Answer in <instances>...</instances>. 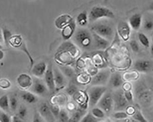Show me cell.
Returning <instances> with one entry per match:
<instances>
[{"label":"cell","mask_w":153,"mask_h":122,"mask_svg":"<svg viewBox=\"0 0 153 122\" xmlns=\"http://www.w3.org/2000/svg\"><path fill=\"white\" fill-rule=\"evenodd\" d=\"M74 40L76 45L83 50H89L94 46L93 34L85 28H79L75 32Z\"/></svg>","instance_id":"cell-1"},{"label":"cell","mask_w":153,"mask_h":122,"mask_svg":"<svg viewBox=\"0 0 153 122\" xmlns=\"http://www.w3.org/2000/svg\"><path fill=\"white\" fill-rule=\"evenodd\" d=\"M105 18L110 19L115 18L114 13L105 7L95 6L91 9L88 14V20L90 22H94Z\"/></svg>","instance_id":"cell-2"},{"label":"cell","mask_w":153,"mask_h":122,"mask_svg":"<svg viewBox=\"0 0 153 122\" xmlns=\"http://www.w3.org/2000/svg\"><path fill=\"white\" fill-rule=\"evenodd\" d=\"M106 90L105 86H91L88 92L89 107L92 109L97 105Z\"/></svg>","instance_id":"cell-3"},{"label":"cell","mask_w":153,"mask_h":122,"mask_svg":"<svg viewBox=\"0 0 153 122\" xmlns=\"http://www.w3.org/2000/svg\"><path fill=\"white\" fill-rule=\"evenodd\" d=\"M92 31L100 36L111 40L114 34L113 28L110 25L105 23H98L94 24L91 27Z\"/></svg>","instance_id":"cell-4"},{"label":"cell","mask_w":153,"mask_h":122,"mask_svg":"<svg viewBox=\"0 0 153 122\" xmlns=\"http://www.w3.org/2000/svg\"><path fill=\"white\" fill-rule=\"evenodd\" d=\"M110 72L108 70H102L96 73L90 81L91 86H105L109 80Z\"/></svg>","instance_id":"cell-5"},{"label":"cell","mask_w":153,"mask_h":122,"mask_svg":"<svg viewBox=\"0 0 153 122\" xmlns=\"http://www.w3.org/2000/svg\"><path fill=\"white\" fill-rule=\"evenodd\" d=\"M97 105L105 113H109L111 112L114 107V100L111 94L109 92H105L100 99Z\"/></svg>","instance_id":"cell-6"},{"label":"cell","mask_w":153,"mask_h":122,"mask_svg":"<svg viewBox=\"0 0 153 122\" xmlns=\"http://www.w3.org/2000/svg\"><path fill=\"white\" fill-rule=\"evenodd\" d=\"M113 98L114 106L116 110L117 111L123 110L128 106V102L125 98L123 91H118Z\"/></svg>","instance_id":"cell-7"},{"label":"cell","mask_w":153,"mask_h":122,"mask_svg":"<svg viewBox=\"0 0 153 122\" xmlns=\"http://www.w3.org/2000/svg\"><path fill=\"white\" fill-rule=\"evenodd\" d=\"M45 81L49 92L54 93L56 90L53 67L51 64L47 66V70L44 76Z\"/></svg>","instance_id":"cell-8"},{"label":"cell","mask_w":153,"mask_h":122,"mask_svg":"<svg viewBox=\"0 0 153 122\" xmlns=\"http://www.w3.org/2000/svg\"><path fill=\"white\" fill-rule=\"evenodd\" d=\"M117 33L119 36L125 41L129 40L130 37L131 27L126 21H120L117 26Z\"/></svg>","instance_id":"cell-9"},{"label":"cell","mask_w":153,"mask_h":122,"mask_svg":"<svg viewBox=\"0 0 153 122\" xmlns=\"http://www.w3.org/2000/svg\"><path fill=\"white\" fill-rule=\"evenodd\" d=\"M39 112L42 118L46 121L53 122L55 120V118L51 112L50 106L47 103H43L40 104L39 108Z\"/></svg>","instance_id":"cell-10"},{"label":"cell","mask_w":153,"mask_h":122,"mask_svg":"<svg viewBox=\"0 0 153 122\" xmlns=\"http://www.w3.org/2000/svg\"><path fill=\"white\" fill-rule=\"evenodd\" d=\"M32 86L33 93L38 96L44 97L47 95L48 92H49L45 83L39 80L34 81Z\"/></svg>","instance_id":"cell-11"},{"label":"cell","mask_w":153,"mask_h":122,"mask_svg":"<svg viewBox=\"0 0 153 122\" xmlns=\"http://www.w3.org/2000/svg\"><path fill=\"white\" fill-rule=\"evenodd\" d=\"M17 82L19 87L23 89H29L33 83L32 77L26 73L20 74L17 77Z\"/></svg>","instance_id":"cell-12"},{"label":"cell","mask_w":153,"mask_h":122,"mask_svg":"<svg viewBox=\"0 0 153 122\" xmlns=\"http://www.w3.org/2000/svg\"><path fill=\"white\" fill-rule=\"evenodd\" d=\"M47 66L48 65L45 62H39L33 65L31 69L32 74L36 78H42L44 76L47 70Z\"/></svg>","instance_id":"cell-13"},{"label":"cell","mask_w":153,"mask_h":122,"mask_svg":"<svg viewBox=\"0 0 153 122\" xmlns=\"http://www.w3.org/2000/svg\"><path fill=\"white\" fill-rule=\"evenodd\" d=\"M94 46L98 50H104L110 45V41L92 32Z\"/></svg>","instance_id":"cell-14"},{"label":"cell","mask_w":153,"mask_h":122,"mask_svg":"<svg viewBox=\"0 0 153 122\" xmlns=\"http://www.w3.org/2000/svg\"><path fill=\"white\" fill-rule=\"evenodd\" d=\"M74 20L73 17L68 14H64L58 16L55 20V26L59 30H62Z\"/></svg>","instance_id":"cell-15"},{"label":"cell","mask_w":153,"mask_h":122,"mask_svg":"<svg viewBox=\"0 0 153 122\" xmlns=\"http://www.w3.org/2000/svg\"><path fill=\"white\" fill-rule=\"evenodd\" d=\"M53 68L56 89L62 88L66 84V80L65 76L59 69L57 68V67H54Z\"/></svg>","instance_id":"cell-16"},{"label":"cell","mask_w":153,"mask_h":122,"mask_svg":"<svg viewBox=\"0 0 153 122\" xmlns=\"http://www.w3.org/2000/svg\"><path fill=\"white\" fill-rule=\"evenodd\" d=\"M76 28V23L74 19L70 24L62 29V38L64 40H68L71 38L75 32Z\"/></svg>","instance_id":"cell-17"},{"label":"cell","mask_w":153,"mask_h":122,"mask_svg":"<svg viewBox=\"0 0 153 122\" xmlns=\"http://www.w3.org/2000/svg\"><path fill=\"white\" fill-rule=\"evenodd\" d=\"M143 17L142 14L139 13L134 14L129 19V25L131 28L134 30H140L142 24Z\"/></svg>","instance_id":"cell-18"},{"label":"cell","mask_w":153,"mask_h":122,"mask_svg":"<svg viewBox=\"0 0 153 122\" xmlns=\"http://www.w3.org/2000/svg\"><path fill=\"white\" fill-rule=\"evenodd\" d=\"M109 82L111 87L113 88H118L121 87L123 84L122 75L118 72L114 73L110 76Z\"/></svg>","instance_id":"cell-19"},{"label":"cell","mask_w":153,"mask_h":122,"mask_svg":"<svg viewBox=\"0 0 153 122\" xmlns=\"http://www.w3.org/2000/svg\"><path fill=\"white\" fill-rule=\"evenodd\" d=\"M150 66L151 63L149 61L140 60L135 62L134 67L137 71L140 72H146L150 69Z\"/></svg>","instance_id":"cell-20"},{"label":"cell","mask_w":153,"mask_h":122,"mask_svg":"<svg viewBox=\"0 0 153 122\" xmlns=\"http://www.w3.org/2000/svg\"><path fill=\"white\" fill-rule=\"evenodd\" d=\"M22 99L29 104H33L38 101V98L36 94L30 92H25L21 95Z\"/></svg>","instance_id":"cell-21"},{"label":"cell","mask_w":153,"mask_h":122,"mask_svg":"<svg viewBox=\"0 0 153 122\" xmlns=\"http://www.w3.org/2000/svg\"><path fill=\"white\" fill-rule=\"evenodd\" d=\"M88 15L86 11L81 12L76 17V23L82 27L87 25L88 23Z\"/></svg>","instance_id":"cell-22"},{"label":"cell","mask_w":153,"mask_h":122,"mask_svg":"<svg viewBox=\"0 0 153 122\" xmlns=\"http://www.w3.org/2000/svg\"><path fill=\"white\" fill-rule=\"evenodd\" d=\"M23 40L22 36L15 34L12 35L9 40V45L15 48H19L23 44Z\"/></svg>","instance_id":"cell-23"},{"label":"cell","mask_w":153,"mask_h":122,"mask_svg":"<svg viewBox=\"0 0 153 122\" xmlns=\"http://www.w3.org/2000/svg\"><path fill=\"white\" fill-rule=\"evenodd\" d=\"M9 99L7 95H4L0 98V108L5 111L9 109Z\"/></svg>","instance_id":"cell-24"},{"label":"cell","mask_w":153,"mask_h":122,"mask_svg":"<svg viewBox=\"0 0 153 122\" xmlns=\"http://www.w3.org/2000/svg\"><path fill=\"white\" fill-rule=\"evenodd\" d=\"M59 69L62 71V73L65 76L72 78L74 75V71L71 67H60Z\"/></svg>","instance_id":"cell-25"},{"label":"cell","mask_w":153,"mask_h":122,"mask_svg":"<svg viewBox=\"0 0 153 122\" xmlns=\"http://www.w3.org/2000/svg\"><path fill=\"white\" fill-rule=\"evenodd\" d=\"M92 114L98 119H102L105 117V112L99 107H94L92 109Z\"/></svg>","instance_id":"cell-26"},{"label":"cell","mask_w":153,"mask_h":122,"mask_svg":"<svg viewBox=\"0 0 153 122\" xmlns=\"http://www.w3.org/2000/svg\"><path fill=\"white\" fill-rule=\"evenodd\" d=\"M138 38L140 43L144 47H146V48H149L150 46V42H149V39L145 34L142 33H138Z\"/></svg>","instance_id":"cell-27"},{"label":"cell","mask_w":153,"mask_h":122,"mask_svg":"<svg viewBox=\"0 0 153 122\" xmlns=\"http://www.w3.org/2000/svg\"><path fill=\"white\" fill-rule=\"evenodd\" d=\"M2 31L4 44L7 47H8L10 46L9 45V40L13 35H12L11 31L8 29L3 28Z\"/></svg>","instance_id":"cell-28"},{"label":"cell","mask_w":153,"mask_h":122,"mask_svg":"<svg viewBox=\"0 0 153 122\" xmlns=\"http://www.w3.org/2000/svg\"><path fill=\"white\" fill-rule=\"evenodd\" d=\"M138 77V74L137 71H131L124 74V79L126 81H131L135 80Z\"/></svg>","instance_id":"cell-29"},{"label":"cell","mask_w":153,"mask_h":122,"mask_svg":"<svg viewBox=\"0 0 153 122\" xmlns=\"http://www.w3.org/2000/svg\"><path fill=\"white\" fill-rule=\"evenodd\" d=\"M132 116H132L133 118V119H134L136 122H148L146 119H145V118L143 116L142 112L140 110H137L134 114Z\"/></svg>","instance_id":"cell-30"},{"label":"cell","mask_w":153,"mask_h":122,"mask_svg":"<svg viewBox=\"0 0 153 122\" xmlns=\"http://www.w3.org/2000/svg\"><path fill=\"white\" fill-rule=\"evenodd\" d=\"M58 118L61 122H65L69 121L70 118H69L68 113L67 110L64 109H62L60 110L59 116H58Z\"/></svg>","instance_id":"cell-31"},{"label":"cell","mask_w":153,"mask_h":122,"mask_svg":"<svg viewBox=\"0 0 153 122\" xmlns=\"http://www.w3.org/2000/svg\"><path fill=\"white\" fill-rule=\"evenodd\" d=\"M99 121L92 114L91 112H88L82 117L81 120L82 122H96Z\"/></svg>","instance_id":"cell-32"},{"label":"cell","mask_w":153,"mask_h":122,"mask_svg":"<svg viewBox=\"0 0 153 122\" xmlns=\"http://www.w3.org/2000/svg\"><path fill=\"white\" fill-rule=\"evenodd\" d=\"M19 48V49H20L21 50H22L23 52H25V53L26 54L27 56L28 57V58H29V59L30 60V69H31V68L33 66L34 61H33V59L31 55L30 54L29 50H28L27 49V47L26 46L25 44V43H23V44H22V45H21V46Z\"/></svg>","instance_id":"cell-33"},{"label":"cell","mask_w":153,"mask_h":122,"mask_svg":"<svg viewBox=\"0 0 153 122\" xmlns=\"http://www.w3.org/2000/svg\"><path fill=\"white\" fill-rule=\"evenodd\" d=\"M129 115L127 114V112L122 111H118L117 112H115L113 114V117L115 119L118 120H123L128 118Z\"/></svg>","instance_id":"cell-34"},{"label":"cell","mask_w":153,"mask_h":122,"mask_svg":"<svg viewBox=\"0 0 153 122\" xmlns=\"http://www.w3.org/2000/svg\"><path fill=\"white\" fill-rule=\"evenodd\" d=\"M82 118V114L80 110H78L75 112L73 115L70 118L69 121L70 122H79L80 121Z\"/></svg>","instance_id":"cell-35"},{"label":"cell","mask_w":153,"mask_h":122,"mask_svg":"<svg viewBox=\"0 0 153 122\" xmlns=\"http://www.w3.org/2000/svg\"><path fill=\"white\" fill-rule=\"evenodd\" d=\"M27 115V110L26 106H21L19 109V112H18V116L24 120L25 118H26Z\"/></svg>","instance_id":"cell-36"},{"label":"cell","mask_w":153,"mask_h":122,"mask_svg":"<svg viewBox=\"0 0 153 122\" xmlns=\"http://www.w3.org/2000/svg\"><path fill=\"white\" fill-rule=\"evenodd\" d=\"M11 83L8 79L2 78L0 79V88L6 90L11 87Z\"/></svg>","instance_id":"cell-37"},{"label":"cell","mask_w":153,"mask_h":122,"mask_svg":"<svg viewBox=\"0 0 153 122\" xmlns=\"http://www.w3.org/2000/svg\"><path fill=\"white\" fill-rule=\"evenodd\" d=\"M9 106L13 111H15L18 108V101L15 97H12L9 99Z\"/></svg>","instance_id":"cell-38"},{"label":"cell","mask_w":153,"mask_h":122,"mask_svg":"<svg viewBox=\"0 0 153 122\" xmlns=\"http://www.w3.org/2000/svg\"><path fill=\"white\" fill-rule=\"evenodd\" d=\"M66 91L69 96H72L78 92V88L75 85H71L66 88Z\"/></svg>","instance_id":"cell-39"},{"label":"cell","mask_w":153,"mask_h":122,"mask_svg":"<svg viewBox=\"0 0 153 122\" xmlns=\"http://www.w3.org/2000/svg\"><path fill=\"white\" fill-rule=\"evenodd\" d=\"M143 27L145 30L148 31L153 30V21L149 19L145 20L143 23Z\"/></svg>","instance_id":"cell-40"},{"label":"cell","mask_w":153,"mask_h":122,"mask_svg":"<svg viewBox=\"0 0 153 122\" xmlns=\"http://www.w3.org/2000/svg\"><path fill=\"white\" fill-rule=\"evenodd\" d=\"M51 112L54 116L55 118H58V116H59V112L60 111V109L59 108L58 105H51Z\"/></svg>","instance_id":"cell-41"},{"label":"cell","mask_w":153,"mask_h":122,"mask_svg":"<svg viewBox=\"0 0 153 122\" xmlns=\"http://www.w3.org/2000/svg\"><path fill=\"white\" fill-rule=\"evenodd\" d=\"M130 46L131 50L134 52H137L140 50V46L136 40H131L130 42Z\"/></svg>","instance_id":"cell-42"},{"label":"cell","mask_w":153,"mask_h":122,"mask_svg":"<svg viewBox=\"0 0 153 122\" xmlns=\"http://www.w3.org/2000/svg\"><path fill=\"white\" fill-rule=\"evenodd\" d=\"M78 81L80 83H86L89 81V76L86 74H82L78 77Z\"/></svg>","instance_id":"cell-43"},{"label":"cell","mask_w":153,"mask_h":122,"mask_svg":"<svg viewBox=\"0 0 153 122\" xmlns=\"http://www.w3.org/2000/svg\"><path fill=\"white\" fill-rule=\"evenodd\" d=\"M125 97L128 103H132L134 100V96L131 90L125 91L124 92Z\"/></svg>","instance_id":"cell-44"},{"label":"cell","mask_w":153,"mask_h":122,"mask_svg":"<svg viewBox=\"0 0 153 122\" xmlns=\"http://www.w3.org/2000/svg\"><path fill=\"white\" fill-rule=\"evenodd\" d=\"M10 118L6 113L2 112L0 115V122H10Z\"/></svg>","instance_id":"cell-45"},{"label":"cell","mask_w":153,"mask_h":122,"mask_svg":"<svg viewBox=\"0 0 153 122\" xmlns=\"http://www.w3.org/2000/svg\"><path fill=\"white\" fill-rule=\"evenodd\" d=\"M136 111V110L134 107L131 106H128L126 107V112L128 115H133L135 112Z\"/></svg>","instance_id":"cell-46"},{"label":"cell","mask_w":153,"mask_h":122,"mask_svg":"<svg viewBox=\"0 0 153 122\" xmlns=\"http://www.w3.org/2000/svg\"><path fill=\"white\" fill-rule=\"evenodd\" d=\"M38 115L39 114H36L35 115L34 118H33V122H42V121H43V120H42V118H42V117L40 116H40H39Z\"/></svg>","instance_id":"cell-47"},{"label":"cell","mask_w":153,"mask_h":122,"mask_svg":"<svg viewBox=\"0 0 153 122\" xmlns=\"http://www.w3.org/2000/svg\"><path fill=\"white\" fill-rule=\"evenodd\" d=\"M12 121L14 122H22L23 120L21 119L18 116H13L12 117Z\"/></svg>","instance_id":"cell-48"},{"label":"cell","mask_w":153,"mask_h":122,"mask_svg":"<svg viewBox=\"0 0 153 122\" xmlns=\"http://www.w3.org/2000/svg\"><path fill=\"white\" fill-rule=\"evenodd\" d=\"M123 89H125V91L131 90V85L129 83H125L123 85Z\"/></svg>","instance_id":"cell-49"},{"label":"cell","mask_w":153,"mask_h":122,"mask_svg":"<svg viewBox=\"0 0 153 122\" xmlns=\"http://www.w3.org/2000/svg\"><path fill=\"white\" fill-rule=\"evenodd\" d=\"M4 42L3 41V34H2V31L0 29V44H1Z\"/></svg>","instance_id":"cell-50"},{"label":"cell","mask_w":153,"mask_h":122,"mask_svg":"<svg viewBox=\"0 0 153 122\" xmlns=\"http://www.w3.org/2000/svg\"><path fill=\"white\" fill-rule=\"evenodd\" d=\"M4 53L2 50H0V61H1L4 58Z\"/></svg>","instance_id":"cell-51"},{"label":"cell","mask_w":153,"mask_h":122,"mask_svg":"<svg viewBox=\"0 0 153 122\" xmlns=\"http://www.w3.org/2000/svg\"><path fill=\"white\" fill-rule=\"evenodd\" d=\"M148 10L150 12H153V1H152L148 7Z\"/></svg>","instance_id":"cell-52"},{"label":"cell","mask_w":153,"mask_h":122,"mask_svg":"<svg viewBox=\"0 0 153 122\" xmlns=\"http://www.w3.org/2000/svg\"><path fill=\"white\" fill-rule=\"evenodd\" d=\"M150 52L152 55H153V44L150 46Z\"/></svg>","instance_id":"cell-53"},{"label":"cell","mask_w":153,"mask_h":122,"mask_svg":"<svg viewBox=\"0 0 153 122\" xmlns=\"http://www.w3.org/2000/svg\"><path fill=\"white\" fill-rule=\"evenodd\" d=\"M2 48H3V47H2V45L0 44V50H2Z\"/></svg>","instance_id":"cell-54"},{"label":"cell","mask_w":153,"mask_h":122,"mask_svg":"<svg viewBox=\"0 0 153 122\" xmlns=\"http://www.w3.org/2000/svg\"><path fill=\"white\" fill-rule=\"evenodd\" d=\"M152 41L153 43V36H152Z\"/></svg>","instance_id":"cell-55"},{"label":"cell","mask_w":153,"mask_h":122,"mask_svg":"<svg viewBox=\"0 0 153 122\" xmlns=\"http://www.w3.org/2000/svg\"><path fill=\"white\" fill-rule=\"evenodd\" d=\"M1 112H0V115H1Z\"/></svg>","instance_id":"cell-56"}]
</instances>
